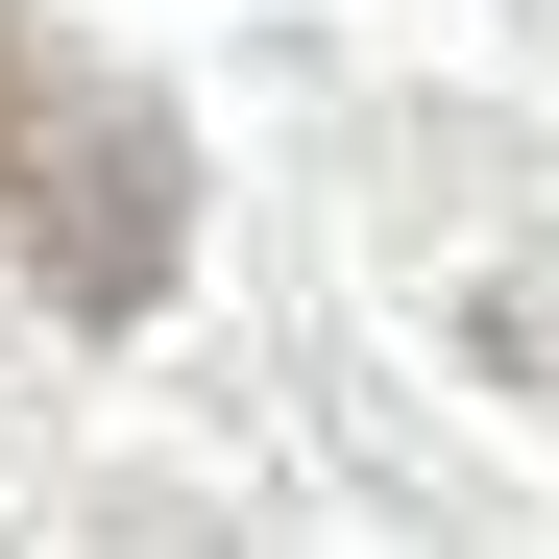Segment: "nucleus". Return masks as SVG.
<instances>
[{
    "instance_id": "f257e3e1",
    "label": "nucleus",
    "mask_w": 559,
    "mask_h": 559,
    "mask_svg": "<svg viewBox=\"0 0 559 559\" xmlns=\"http://www.w3.org/2000/svg\"><path fill=\"white\" fill-rule=\"evenodd\" d=\"M0 243H25V293H49L73 341H122V317L170 293V243H195V146H170L146 73L0 25Z\"/></svg>"
}]
</instances>
